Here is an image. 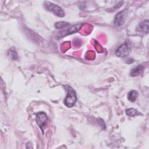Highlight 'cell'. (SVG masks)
<instances>
[{"label":"cell","mask_w":149,"mask_h":149,"mask_svg":"<svg viewBox=\"0 0 149 149\" xmlns=\"http://www.w3.org/2000/svg\"><path fill=\"white\" fill-rule=\"evenodd\" d=\"M44 5L45 8L49 11L52 12L55 15L58 17H63L65 16V13L62 9L59 6L50 2L49 1H44Z\"/></svg>","instance_id":"obj_1"},{"label":"cell","mask_w":149,"mask_h":149,"mask_svg":"<svg viewBox=\"0 0 149 149\" xmlns=\"http://www.w3.org/2000/svg\"><path fill=\"white\" fill-rule=\"evenodd\" d=\"M76 100L77 97L74 91L72 88H70L64 101L65 105L69 108L72 107L75 104Z\"/></svg>","instance_id":"obj_2"},{"label":"cell","mask_w":149,"mask_h":149,"mask_svg":"<svg viewBox=\"0 0 149 149\" xmlns=\"http://www.w3.org/2000/svg\"><path fill=\"white\" fill-rule=\"evenodd\" d=\"M83 25V23L76 24L75 25H73V26H71L70 28H69L68 29H67L66 30H63V31L59 32L56 34V37H58V38H62V37H63L65 36H66L68 35L72 34H73L74 33H76V32L79 31Z\"/></svg>","instance_id":"obj_3"},{"label":"cell","mask_w":149,"mask_h":149,"mask_svg":"<svg viewBox=\"0 0 149 149\" xmlns=\"http://www.w3.org/2000/svg\"><path fill=\"white\" fill-rule=\"evenodd\" d=\"M36 122L41 130H44V127L47 125L48 118L47 114L44 112H39L36 115Z\"/></svg>","instance_id":"obj_4"},{"label":"cell","mask_w":149,"mask_h":149,"mask_svg":"<svg viewBox=\"0 0 149 149\" xmlns=\"http://www.w3.org/2000/svg\"><path fill=\"white\" fill-rule=\"evenodd\" d=\"M130 47L125 42L118 48L115 51V54L119 57H125L128 55Z\"/></svg>","instance_id":"obj_5"},{"label":"cell","mask_w":149,"mask_h":149,"mask_svg":"<svg viewBox=\"0 0 149 149\" xmlns=\"http://www.w3.org/2000/svg\"><path fill=\"white\" fill-rule=\"evenodd\" d=\"M125 10H122L119 12L118 14H116L115 20H114V24L115 26L119 27L121 26L124 22V12Z\"/></svg>","instance_id":"obj_6"},{"label":"cell","mask_w":149,"mask_h":149,"mask_svg":"<svg viewBox=\"0 0 149 149\" xmlns=\"http://www.w3.org/2000/svg\"><path fill=\"white\" fill-rule=\"evenodd\" d=\"M137 31L147 34L148 33V20H146L141 22L137 27Z\"/></svg>","instance_id":"obj_7"},{"label":"cell","mask_w":149,"mask_h":149,"mask_svg":"<svg viewBox=\"0 0 149 149\" xmlns=\"http://www.w3.org/2000/svg\"><path fill=\"white\" fill-rule=\"evenodd\" d=\"M144 69V66L142 65H138L134 68H133L130 73V75L131 76H136L141 74Z\"/></svg>","instance_id":"obj_8"},{"label":"cell","mask_w":149,"mask_h":149,"mask_svg":"<svg viewBox=\"0 0 149 149\" xmlns=\"http://www.w3.org/2000/svg\"><path fill=\"white\" fill-rule=\"evenodd\" d=\"M138 92L136 90H132L130 91L127 95V99L129 101L133 102L136 101L137 97H138Z\"/></svg>","instance_id":"obj_9"},{"label":"cell","mask_w":149,"mask_h":149,"mask_svg":"<svg viewBox=\"0 0 149 149\" xmlns=\"http://www.w3.org/2000/svg\"><path fill=\"white\" fill-rule=\"evenodd\" d=\"M126 113L129 116H134L140 115V113L134 108H129L126 109Z\"/></svg>","instance_id":"obj_10"},{"label":"cell","mask_w":149,"mask_h":149,"mask_svg":"<svg viewBox=\"0 0 149 149\" xmlns=\"http://www.w3.org/2000/svg\"><path fill=\"white\" fill-rule=\"evenodd\" d=\"M70 26V23L66 22H59L55 24V27L56 29H63L65 27H67Z\"/></svg>","instance_id":"obj_11"},{"label":"cell","mask_w":149,"mask_h":149,"mask_svg":"<svg viewBox=\"0 0 149 149\" xmlns=\"http://www.w3.org/2000/svg\"><path fill=\"white\" fill-rule=\"evenodd\" d=\"M8 55L10 56V57L12 58V59H17V52H16V51L14 49H13V48H12V49H10L9 51V52H8Z\"/></svg>","instance_id":"obj_12"}]
</instances>
